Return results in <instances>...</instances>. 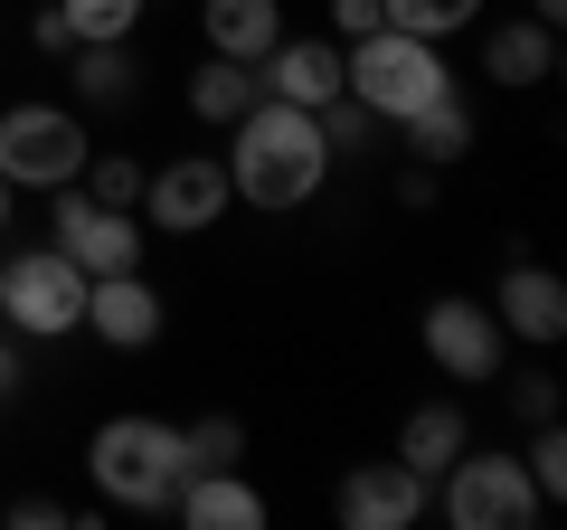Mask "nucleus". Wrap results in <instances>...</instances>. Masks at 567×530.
I'll use <instances>...</instances> for the list:
<instances>
[{"instance_id": "obj_19", "label": "nucleus", "mask_w": 567, "mask_h": 530, "mask_svg": "<svg viewBox=\"0 0 567 530\" xmlns=\"http://www.w3.org/2000/svg\"><path fill=\"white\" fill-rule=\"evenodd\" d=\"M66 58H76V95L85 104H133V85H142L133 39H85V48H66Z\"/></svg>"}, {"instance_id": "obj_6", "label": "nucleus", "mask_w": 567, "mask_h": 530, "mask_svg": "<svg viewBox=\"0 0 567 530\" xmlns=\"http://www.w3.org/2000/svg\"><path fill=\"white\" fill-rule=\"evenodd\" d=\"M85 123L66 104H10L0 114V181L10 190H66L85 171Z\"/></svg>"}, {"instance_id": "obj_22", "label": "nucleus", "mask_w": 567, "mask_h": 530, "mask_svg": "<svg viewBox=\"0 0 567 530\" xmlns=\"http://www.w3.org/2000/svg\"><path fill=\"white\" fill-rule=\"evenodd\" d=\"M388 29H406V39H454V29L483 20V0H379Z\"/></svg>"}, {"instance_id": "obj_4", "label": "nucleus", "mask_w": 567, "mask_h": 530, "mask_svg": "<svg viewBox=\"0 0 567 530\" xmlns=\"http://www.w3.org/2000/svg\"><path fill=\"white\" fill-rule=\"evenodd\" d=\"M0 323L20 342H66L85 332V265L66 246H20L0 256Z\"/></svg>"}, {"instance_id": "obj_26", "label": "nucleus", "mask_w": 567, "mask_h": 530, "mask_svg": "<svg viewBox=\"0 0 567 530\" xmlns=\"http://www.w3.org/2000/svg\"><path fill=\"white\" fill-rule=\"evenodd\" d=\"M369 29H388V10H379V0H331V39H369Z\"/></svg>"}, {"instance_id": "obj_15", "label": "nucleus", "mask_w": 567, "mask_h": 530, "mask_svg": "<svg viewBox=\"0 0 567 530\" xmlns=\"http://www.w3.org/2000/svg\"><path fill=\"white\" fill-rule=\"evenodd\" d=\"M483 77L492 85H548L558 77V29H539V20L483 29Z\"/></svg>"}, {"instance_id": "obj_7", "label": "nucleus", "mask_w": 567, "mask_h": 530, "mask_svg": "<svg viewBox=\"0 0 567 530\" xmlns=\"http://www.w3.org/2000/svg\"><path fill=\"white\" fill-rule=\"evenodd\" d=\"M425 360L445 369V379L483 388V379H502L511 332L492 323V304H473V294H435V304H425Z\"/></svg>"}, {"instance_id": "obj_13", "label": "nucleus", "mask_w": 567, "mask_h": 530, "mask_svg": "<svg viewBox=\"0 0 567 530\" xmlns=\"http://www.w3.org/2000/svg\"><path fill=\"white\" fill-rule=\"evenodd\" d=\"M492 323H502L511 342H529V350L567 342V285L548 275V265H502V285H492Z\"/></svg>"}, {"instance_id": "obj_5", "label": "nucleus", "mask_w": 567, "mask_h": 530, "mask_svg": "<svg viewBox=\"0 0 567 530\" xmlns=\"http://www.w3.org/2000/svg\"><path fill=\"white\" fill-rule=\"evenodd\" d=\"M435 483H445V521H454V530H529V521L548 511L520 455H473V446H464Z\"/></svg>"}, {"instance_id": "obj_31", "label": "nucleus", "mask_w": 567, "mask_h": 530, "mask_svg": "<svg viewBox=\"0 0 567 530\" xmlns=\"http://www.w3.org/2000/svg\"><path fill=\"white\" fill-rule=\"evenodd\" d=\"M529 20H539V29H558V20H567V0H529Z\"/></svg>"}, {"instance_id": "obj_25", "label": "nucleus", "mask_w": 567, "mask_h": 530, "mask_svg": "<svg viewBox=\"0 0 567 530\" xmlns=\"http://www.w3.org/2000/svg\"><path fill=\"white\" fill-rule=\"evenodd\" d=\"M520 465H529V483H539V502L567 492V436H558V417H539V436L520 446Z\"/></svg>"}, {"instance_id": "obj_14", "label": "nucleus", "mask_w": 567, "mask_h": 530, "mask_svg": "<svg viewBox=\"0 0 567 530\" xmlns=\"http://www.w3.org/2000/svg\"><path fill=\"white\" fill-rule=\"evenodd\" d=\"M171 511H181L189 530H256L265 521V492L246 483L237 465H208V473H189V483L171 492Z\"/></svg>"}, {"instance_id": "obj_9", "label": "nucleus", "mask_w": 567, "mask_h": 530, "mask_svg": "<svg viewBox=\"0 0 567 530\" xmlns=\"http://www.w3.org/2000/svg\"><path fill=\"white\" fill-rule=\"evenodd\" d=\"M425 473H406L398 455H388V465H350L341 473V492H331V521L341 530H416L425 521Z\"/></svg>"}, {"instance_id": "obj_1", "label": "nucleus", "mask_w": 567, "mask_h": 530, "mask_svg": "<svg viewBox=\"0 0 567 530\" xmlns=\"http://www.w3.org/2000/svg\"><path fill=\"white\" fill-rule=\"evenodd\" d=\"M322 181H331L322 114H303V104H275V95H256L237 123H227V190H237L246 208L284 218V208L322 200Z\"/></svg>"}, {"instance_id": "obj_12", "label": "nucleus", "mask_w": 567, "mask_h": 530, "mask_svg": "<svg viewBox=\"0 0 567 530\" xmlns=\"http://www.w3.org/2000/svg\"><path fill=\"white\" fill-rule=\"evenodd\" d=\"M256 95L322 114V104L341 95V39H275V48L256 58Z\"/></svg>"}, {"instance_id": "obj_30", "label": "nucleus", "mask_w": 567, "mask_h": 530, "mask_svg": "<svg viewBox=\"0 0 567 530\" xmlns=\"http://www.w3.org/2000/svg\"><path fill=\"white\" fill-rule=\"evenodd\" d=\"M29 39H39V48H48V58H66V48H76V39H66V20H58V0H48L39 20H29Z\"/></svg>"}, {"instance_id": "obj_24", "label": "nucleus", "mask_w": 567, "mask_h": 530, "mask_svg": "<svg viewBox=\"0 0 567 530\" xmlns=\"http://www.w3.org/2000/svg\"><path fill=\"white\" fill-rule=\"evenodd\" d=\"M181 446H189V473L246 465V427H237V417H199V427H181Z\"/></svg>"}, {"instance_id": "obj_29", "label": "nucleus", "mask_w": 567, "mask_h": 530, "mask_svg": "<svg viewBox=\"0 0 567 530\" xmlns=\"http://www.w3.org/2000/svg\"><path fill=\"white\" fill-rule=\"evenodd\" d=\"M10 521H20V530H48V521H76V511L48 502V492H29V502H10Z\"/></svg>"}, {"instance_id": "obj_18", "label": "nucleus", "mask_w": 567, "mask_h": 530, "mask_svg": "<svg viewBox=\"0 0 567 530\" xmlns=\"http://www.w3.org/2000/svg\"><path fill=\"white\" fill-rule=\"evenodd\" d=\"M398 133H406V162H416V171H454V162L473 152V114H464V95L416 104V114H406Z\"/></svg>"}, {"instance_id": "obj_16", "label": "nucleus", "mask_w": 567, "mask_h": 530, "mask_svg": "<svg viewBox=\"0 0 567 530\" xmlns=\"http://www.w3.org/2000/svg\"><path fill=\"white\" fill-rule=\"evenodd\" d=\"M199 29H208V58L256 67L265 48L284 39V0H199Z\"/></svg>"}, {"instance_id": "obj_3", "label": "nucleus", "mask_w": 567, "mask_h": 530, "mask_svg": "<svg viewBox=\"0 0 567 530\" xmlns=\"http://www.w3.org/2000/svg\"><path fill=\"white\" fill-rule=\"evenodd\" d=\"M341 95L369 104L379 123H406L416 104L454 95L445 39H406V29H369V39H350V48H341Z\"/></svg>"}, {"instance_id": "obj_11", "label": "nucleus", "mask_w": 567, "mask_h": 530, "mask_svg": "<svg viewBox=\"0 0 567 530\" xmlns=\"http://www.w3.org/2000/svg\"><path fill=\"white\" fill-rule=\"evenodd\" d=\"M85 332H95L104 350H152L162 342V294H152V275H142V265L85 275Z\"/></svg>"}, {"instance_id": "obj_32", "label": "nucleus", "mask_w": 567, "mask_h": 530, "mask_svg": "<svg viewBox=\"0 0 567 530\" xmlns=\"http://www.w3.org/2000/svg\"><path fill=\"white\" fill-rule=\"evenodd\" d=\"M10 200H20V190H10V181H0V237H10Z\"/></svg>"}, {"instance_id": "obj_28", "label": "nucleus", "mask_w": 567, "mask_h": 530, "mask_svg": "<svg viewBox=\"0 0 567 530\" xmlns=\"http://www.w3.org/2000/svg\"><path fill=\"white\" fill-rule=\"evenodd\" d=\"M29 388V350H20V332L0 323V398H20Z\"/></svg>"}, {"instance_id": "obj_20", "label": "nucleus", "mask_w": 567, "mask_h": 530, "mask_svg": "<svg viewBox=\"0 0 567 530\" xmlns=\"http://www.w3.org/2000/svg\"><path fill=\"white\" fill-rule=\"evenodd\" d=\"M246 104H256V67H246V58H199V77H189V114H199V123H237Z\"/></svg>"}, {"instance_id": "obj_2", "label": "nucleus", "mask_w": 567, "mask_h": 530, "mask_svg": "<svg viewBox=\"0 0 567 530\" xmlns=\"http://www.w3.org/2000/svg\"><path fill=\"white\" fill-rule=\"evenodd\" d=\"M85 473L114 511H171V492L189 483V446L171 417H104L85 446Z\"/></svg>"}, {"instance_id": "obj_8", "label": "nucleus", "mask_w": 567, "mask_h": 530, "mask_svg": "<svg viewBox=\"0 0 567 530\" xmlns=\"http://www.w3.org/2000/svg\"><path fill=\"white\" fill-rule=\"evenodd\" d=\"M227 208H237V190H227V162H208V152L162 162L152 181H142V218L162 227V237H208Z\"/></svg>"}, {"instance_id": "obj_10", "label": "nucleus", "mask_w": 567, "mask_h": 530, "mask_svg": "<svg viewBox=\"0 0 567 530\" xmlns=\"http://www.w3.org/2000/svg\"><path fill=\"white\" fill-rule=\"evenodd\" d=\"M48 200H58V246L85 265V275H123V265H142V227H133V208L85 200L76 181H66V190H48Z\"/></svg>"}, {"instance_id": "obj_21", "label": "nucleus", "mask_w": 567, "mask_h": 530, "mask_svg": "<svg viewBox=\"0 0 567 530\" xmlns=\"http://www.w3.org/2000/svg\"><path fill=\"white\" fill-rule=\"evenodd\" d=\"M142 181H152V171H142L133 152H85V171H76V190H85V200L133 208V218H142Z\"/></svg>"}, {"instance_id": "obj_17", "label": "nucleus", "mask_w": 567, "mask_h": 530, "mask_svg": "<svg viewBox=\"0 0 567 530\" xmlns=\"http://www.w3.org/2000/svg\"><path fill=\"white\" fill-rule=\"evenodd\" d=\"M464 446H473V417L454 408V398H435V408H416V417L398 427V465H406V473H425V483H435V473H445Z\"/></svg>"}, {"instance_id": "obj_23", "label": "nucleus", "mask_w": 567, "mask_h": 530, "mask_svg": "<svg viewBox=\"0 0 567 530\" xmlns=\"http://www.w3.org/2000/svg\"><path fill=\"white\" fill-rule=\"evenodd\" d=\"M142 10H152V0H58V20H66V39H133L142 29Z\"/></svg>"}, {"instance_id": "obj_27", "label": "nucleus", "mask_w": 567, "mask_h": 530, "mask_svg": "<svg viewBox=\"0 0 567 530\" xmlns=\"http://www.w3.org/2000/svg\"><path fill=\"white\" fill-rule=\"evenodd\" d=\"M511 398H520L529 427H539V417H558V379H548V369H520V379H511Z\"/></svg>"}]
</instances>
